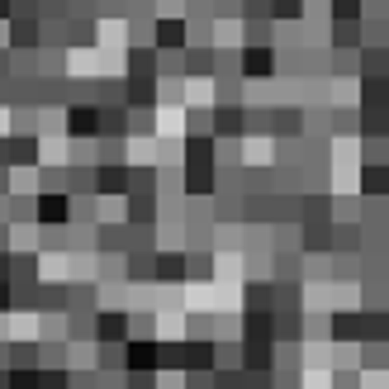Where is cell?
<instances>
[{
  "label": "cell",
  "mask_w": 389,
  "mask_h": 389,
  "mask_svg": "<svg viewBox=\"0 0 389 389\" xmlns=\"http://www.w3.org/2000/svg\"><path fill=\"white\" fill-rule=\"evenodd\" d=\"M95 332H100L105 342H114V337L124 332V313H100V323H95Z\"/></svg>",
  "instance_id": "obj_6"
},
{
  "label": "cell",
  "mask_w": 389,
  "mask_h": 389,
  "mask_svg": "<svg viewBox=\"0 0 389 389\" xmlns=\"http://www.w3.org/2000/svg\"><path fill=\"white\" fill-rule=\"evenodd\" d=\"M38 218H43V223H62L67 218V195H38Z\"/></svg>",
  "instance_id": "obj_2"
},
{
  "label": "cell",
  "mask_w": 389,
  "mask_h": 389,
  "mask_svg": "<svg viewBox=\"0 0 389 389\" xmlns=\"http://www.w3.org/2000/svg\"><path fill=\"white\" fill-rule=\"evenodd\" d=\"M128 371H138V366H142V371H152V366H157V351H152V342H128Z\"/></svg>",
  "instance_id": "obj_3"
},
{
  "label": "cell",
  "mask_w": 389,
  "mask_h": 389,
  "mask_svg": "<svg viewBox=\"0 0 389 389\" xmlns=\"http://www.w3.org/2000/svg\"><path fill=\"white\" fill-rule=\"evenodd\" d=\"M157 38L167 47H181L186 43V24H181V19H162V24H157Z\"/></svg>",
  "instance_id": "obj_4"
},
{
  "label": "cell",
  "mask_w": 389,
  "mask_h": 389,
  "mask_svg": "<svg viewBox=\"0 0 389 389\" xmlns=\"http://www.w3.org/2000/svg\"><path fill=\"white\" fill-rule=\"evenodd\" d=\"M0 15H10V0H0Z\"/></svg>",
  "instance_id": "obj_8"
},
{
  "label": "cell",
  "mask_w": 389,
  "mask_h": 389,
  "mask_svg": "<svg viewBox=\"0 0 389 389\" xmlns=\"http://www.w3.org/2000/svg\"><path fill=\"white\" fill-rule=\"evenodd\" d=\"M242 72H256V77H266V72H271V47L266 43H256V47H247V52H242Z\"/></svg>",
  "instance_id": "obj_1"
},
{
  "label": "cell",
  "mask_w": 389,
  "mask_h": 389,
  "mask_svg": "<svg viewBox=\"0 0 389 389\" xmlns=\"http://www.w3.org/2000/svg\"><path fill=\"white\" fill-rule=\"evenodd\" d=\"M162 271H157V276H162V281H176V276H181V271H186V256H162Z\"/></svg>",
  "instance_id": "obj_7"
},
{
  "label": "cell",
  "mask_w": 389,
  "mask_h": 389,
  "mask_svg": "<svg viewBox=\"0 0 389 389\" xmlns=\"http://www.w3.org/2000/svg\"><path fill=\"white\" fill-rule=\"evenodd\" d=\"M95 119H100V114H95L91 105H77L72 109V133H91V128H100Z\"/></svg>",
  "instance_id": "obj_5"
}]
</instances>
